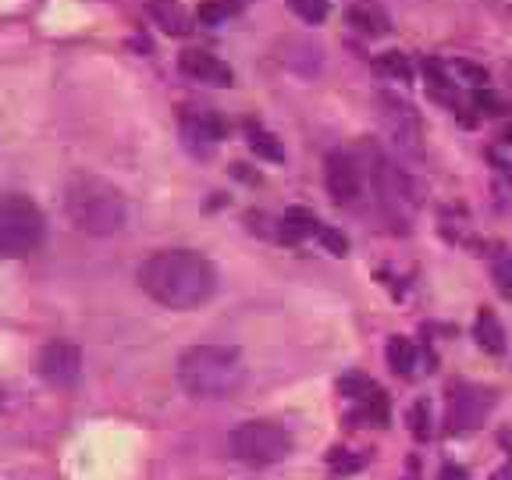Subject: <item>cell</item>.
I'll use <instances>...</instances> for the list:
<instances>
[{
  "mask_svg": "<svg viewBox=\"0 0 512 480\" xmlns=\"http://www.w3.org/2000/svg\"><path fill=\"white\" fill-rule=\"evenodd\" d=\"M139 288L168 310H196L217 292V267L196 249H160L139 267Z\"/></svg>",
  "mask_w": 512,
  "mask_h": 480,
  "instance_id": "obj_1",
  "label": "cell"
},
{
  "mask_svg": "<svg viewBox=\"0 0 512 480\" xmlns=\"http://www.w3.org/2000/svg\"><path fill=\"white\" fill-rule=\"evenodd\" d=\"M246 381V363L235 345H192L178 356V384L192 399H228Z\"/></svg>",
  "mask_w": 512,
  "mask_h": 480,
  "instance_id": "obj_2",
  "label": "cell"
},
{
  "mask_svg": "<svg viewBox=\"0 0 512 480\" xmlns=\"http://www.w3.org/2000/svg\"><path fill=\"white\" fill-rule=\"evenodd\" d=\"M64 210L68 221L86 235H114L125 228L128 207L125 196L111 182L96 175H75L64 189Z\"/></svg>",
  "mask_w": 512,
  "mask_h": 480,
  "instance_id": "obj_3",
  "label": "cell"
},
{
  "mask_svg": "<svg viewBox=\"0 0 512 480\" xmlns=\"http://www.w3.org/2000/svg\"><path fill=\"white\" fill-rule=\"evenodd\" d=\"M43 235H47V221L29 196H18V192L0 196V256L36 253Z\"/></svg>",
  "mask_w": 512,
  "mask_h": 480,
  "instance_id": "obj_4",
  "label": "cell"
},
{
  "mask_svg": "<svg viewBox=\"0 0 512 480\" xmlns=\"http://www.w3.org/2000/svg\"><path fill=\"white\" fill-rule=\"evenodd\" d=\"M292 452V434L274 420H246L232 431V456L249 466H271Z\"/></svg>",
  "mask_w": 512,
  "mask_h": 480,
  "instance_id": "obj_5",
  "label": "cell"
},
{
  "mask_svg": "<svg viewBox=\"0 0 512 480\" xmlns=\"http://www.w3.org/2000/svg\"><path fill=\"white\" fill-rule=\"evenodd\" d=\"M498 406V395L491 388H480V384H452L448 388V413H445V431L448 434H466L477 431L484 420L491 416V409Z\"/></svg>",
  "mask_w": 512,
  "mask_h": 480,
  "instance_id": "obj_6",
  "label": "cell"
},
{
  "mask_svg": "<svg viewBox=\"0 0 512 480\" xmlns=\"http://www.w3.org/2000/svg\"><path fill=\"white\" fill-rule=\"evenodd\" d=\"M377 104H381V121H384V128H388V136L395 139V146H402V150H409V153L420 150V139H424L420 114H416L406 100H399V96H392V93H381Z\"/></svg>",
  "mask_w": 512,
  "mask_h": 480,
  "instance_id": "obj_7",
  "label": "cell"
},
{
  "mask_svg": "<svg viewBox=\"0 0 512 480\" xmlns=\"http://www.w3.org/2000/svg\"><path fill=\"white\" fill-rule=\"evenodd\" d=\"M40 374L54 388H72L82 377V349L75 342H64V338L47 342L40 352Z\"/></svg>",
  "mask_w": 512,
  "mask_h": 480,
  "instance_id": "obj_8",
  "label": "cell"
},
{
  "mask_svg": "<svg viewBox=\"0 0 512 480\" xmlns=\"http://www.w3.org/2000/svg\"><path fill=\"white\" fill-rule=\"evenodd\" d=\"M178 125H182L185 146L196 153H210L224 139V132H228L224 118L217 111H210V107H185Z\"/></svg>",
  "mask_w": 512,
  "mask_h": 480,
  "instance_id": "obj_9",
  "label": "cell"
},
{
  "mask_svg": "<svg viewBox=\"0 0 512 480\" xmlns=\"http://www.w3.org/2000/svg\"><path fill=\"white\" fill-rule=\"evenodd\" d=\"M178 72L192 82H203V86H232L235 72L210 50H185L178 54Z\"/></svg>",
  "mask_w": 512,
  "mask_h": 480,
  "instance_id": "obj_10",
  "label": "cell"
},
{
  "mask_svg": "<svg viewBox=\"0 0 512 480\" xmlns=\"http://www.w3.org/2000/svg\"><path fill=\"white\" fill-rule=\"evenodd\" d=\"M146 15L168 32V36H185L192 29L189 11L178 4V0H146Z\"/></svg>",
  "mask_w": 512,
  "mask_h": 480,
  "instance_id": "obj_11",
  "label": "cell"
},
{
  "mask_svg": "<svg viewBox=\"0 0 512 480\" xmlns=\"http://www.w3.org/2000/svg\"><path fill=\"white\" fill-rule=\"evenodd\" d=\"M320 232H324V224H320L310 210H288V214L281 217V239L285 242H303Z\"/></svg>",
  "mask_w": 512,
  "mask_h": 480,
  "instance_id": "obj_12",
  "label": "cell"
},
{
  "mask_svg": "<svg viewBox=\"0 0 512 480\" xmlns=\"http://www.w3.org/2000/svg\"><path fill=\"white\" fill-rule=\"evenodd\" d=\"M473 335H477V345L491 356H502L505 352V331L498 324V317L491 310H480L477 324H473Z\"/></svg>",
  "mask_w": 512,
  "mask_h": 480,
  "instance_id": "obj_13",
  "label": "cell"
},
{
  "mask_svg": "<svg viewBox=\"0 0 512 480\" xmlns=\"http://www.w3.org/2000/svg\"><path fill=\"white\" fill-rule=\"evenodd\" d=\"M349 25L356 32H363V36H384L388 32V15L381 8H374V4H356L349 11Z\"/></svg>",
  "mask_w": 512,
  "mask_h": 480,
  "instance_id": "obj_14",
  "label": "cell"
},
{
  "mask_svg": "<svg viewBox=\"0 0 512 480\" xmlns=\"http://www.w3.org/2000/svg\"><path fill=\"white\" fill-rule=\"evenodd\" d=\"M384 356H388V367L395 370L399 377H409L416 370V349L409 338H388V349H384Z\"/></svg>",
  "mask_w": 512,
  "mask_h": 480,
  "instance_id": "obj_15",
  "label": "cell"
},
{
  "mask_svg": "<svg viewBox=\"0 0 512 480\" xmlns=\"http://www.w3.org/2000/svg\"><path fill=\"white\" fill-rule=\"evenodd\" d=\"M349 424L352 427H384L388 424V402H384V395L367 399V402H356V409L349 413Z\"/></svg>",
  "mask_w": 512,
  "mask_h": 480,
  "instance_id": "obj_16",
  "label": "cell"
},
{
  "mask_svg": "<svg viewBox=\"0 0 512 480\" xmlns=\"http://www.w3.org/2000/svg\"><path fill=\"white\" fill-rule=\"evenodd\" d=\"M338 395H345V399H352V402H367V399H377V395H384V392L370 381V377L345 374V377H338Z\"/></svg>",
  "mask_w": 512,
  "mask_h": 480,
  "instance_id": "obj_17",
  "label": "cell"
},
{
  "mask_svg": "<svg viewBox=\"0 0 512 480\" xmlns=\"http://www.w3.org/2000/svg\"><path fill=\"white\" fill-rule=\"evenodd\" d=\"M491 278H495L498 296L512 299V253H505V249L491 253Z\"/></svg>",
  "mask_w": 512,
  "mask_h": 480,
  "instance_id": "obj_18",
  "label": "cell"
},
{
  "mask_svg": "<svg viewBox=\"0 0 512 480\" xmlns=\"http://www.w3.org/2000/svg\"><path fill=\"white\" fill-rule=\"evenodd\" d=\"M288 4H292V11L310 25H317V22L328 18V0H288Z\"/></svg>",
  "mask_w": 512,
  "mask_h": 480,
  "instance_id": "obj_19",
  "label": "cell"
},
{
  "mask_svg": "<svg viewBox=\"0 0 512 480\" xmlns=\"http://www.w3.org/2000/svg\"><path fill=\"white\" fill-rule=\"evenodd\" d=\"M409 427H413L416 441L431 438V409H427V402H416L413 406V413H409Z\"/></svg>",
  "mask_w": 512,
  "mask_h": 480,
  "instance_id": "obj_20",
  "label": "cell"
},
{
  "mask_svg": "<svg viewBox=\"0 0 512 480\" xmlns=\"http://www.w3.org/2000/svg\"><path fill=\"white\" fill-rule=\"evenodd\" d=\"M377 72H388V75H395V79H402V82L413 75V72H409V61L402 54H384L381 61H377Z\"/></svg>",
  "mask_w": 512,
  "mask_h": 480,
  "instance_id": "obj_21",
  "label": "cell"
},
{
  "mask_svg": "<svg viewBox=\"0 0 512 480\" xmlns=\"http://www.w3.org/2000/svg\"><path fill=\"white\" fill-rule=\"evenodd\" d=\"M452 75H463L470 86H484V82H488V72H480V68H473V64H466V61L452 64Z\"/></svg>",
  "mask_w": 512,
  "mask_h": 480,
  "instance_id": "obj_22",
  "label": "cell"
},
{
  "mask_svg": "<svg viewBox=\"0 0 512 480\" xmlns=\"http://www.w3.org/2000/svg\"><path fill=\"white\" fill-rule=\"evenodd\" d=\"M235 11V4H207V8L200 11V22H207V25H217L221 18H228Z\"/></svg>",
  "mask_w": 512,
  "mask_h": 480,
  "instance_id": "obj_23",
  "label": "cell"
},
{
  "mask_svg": "<svg viewBox=\"0 0 512 480\" xmlns=\"http://www.w3.org/2000/svg\"><path fill=\"white\" fill-rule=\"evenodd\" d=\"M331 470H342V473H352V470H360V459H349L345 456V448H335L331 452Z\"/></svg>",
  "mask_w": 512,
  "mask_h": 480,
  "instance_id": "obj_24",
  "label": "cell"
},
{
  "mask_svg": "<svg viewBox=\"0 0 512 480\" xmlns=\"http://www.w3.org/2000/svg\"><path fill=\"white\" fill-rule=\"evenodd\" d=\"M249 143H253V150H264L267 157H281V146L271 143V136H264V132H253V139H249Z\"/></svg>",
  "mask_w": 512,
  "mask_h": 480,
  "instance_id": "obj_25",
  "label": "cell"
},
{
  "mask_svg": "<svg viewBox=\"0 0 512 480\" xmlns=\"http://www.w3.org/2000/svg\"><path fill=\"white\" fill-rule=\"evenodd\" d=\"M441 480H470V477H466L463 466H452V463H448V466H441Z\"/></svg>",
  "mask_w": 512,
  "mask_h": 480,
  "instance_id": "obj_26",
  "label": "cell"
},
{
  "mask_svg": "<svg viewBox=\"0 0 512 480\" xmlns=\"http://www.w3.org/2000/svg\"><path fill=\"white\" fill-rule=\"evenodd\" d=\"M491 480H512V466H502V470L491 473Z\"/></svg>",
  "mask_w": 512,
  "mask_h": 480,
  "instance_id": "obj_27",
  "label": "cell"
},
{
  "mask_svg": "<svg viewBox=\"0 0 512 480\" xmlns=\"http://www.w3.org/2000/svg\"><path fill=\"white\" fill-rule=\"evenodd\" d=\"M0 406H4V388H0Z\"/></svg>",
  "mask_w": 512,
  "mask_h": 480,
  "instance_id": "obj_28",
  "label": "cell"
},
{
  "mask_svg": "<svg viewBox=\"0 0 512 480\" xmlns=\"http://www.w3.org/2000/svg\"><path fill=\"white\" fill-rule=\"evenodd\" d=\"M509 75H512V72H509Z\"/></svg>",
  "mask_w": 512,
  "mask_h": 480,
  "instance_id": "obj_29",
  "label": "cell"
}]
</instances>
